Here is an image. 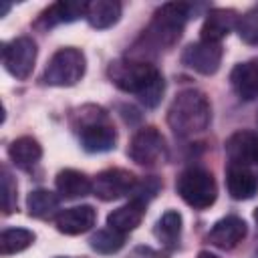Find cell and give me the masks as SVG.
<instances>
[{
	"label": "cell",
	"mask_w": 258,
	"mask_h": 258,
	"mask_svg": "<svg viewBox=\"0 0 258 258\" xmlns=\"http://www.w3.org/2000/svg\"><path fill=\"white\" fill-rule=\"evenodd\" d=\"M135 185H137V179L131 171L121 169V167H111L95 175L93 194L103 202H111V200L129 196L135 189Z\"/></svg>",
	"instance_id": "obj_9"
},
{
	"label": "cell",
	"mask_w": 258,
	"mask_h": 258,
	"mask_svg": "<svg viewBox=\"0 0 258 258\" xmlns=\"http://www.w3.org/2000/svg\"><path fill=\"white\" fill-rule=\"evenodd\" d=\"M79 137H81L83 149L89 153L111 151L117 141V133H115L113 125L107 121V115L97 107H91V113H85V109H83Z\"/></svg>",
	"instance_id": "obj_6"
},
{
	"label": "cell",
	"mask_w": 258,
	"mask_h": 258,
	"mask_svg": "<svg viewBox=\"0 0 258 258\" xmlns=\"http://www.w3.org/2000/svg\"><path fill=\"white\" fill-rule=\"evenodd\" d=\"M236 32L246 44H258V6L246 10L242 16H238Z\"/></svg>",
	"instance_id": "obj_26"
},
{
	"label": "cell",
	"mask_w": 258,
	"mask_h": 258,
	"mask_svg": "<svg viewBox=\"0 0 258 258\" xmlns=\"http://www.w3.org/2000/svg\"><path fill=\"white\" fill-rule=\"evenodd\" d=\"M155 238L165 244V246H173L181 234V216L175 210H167L155 224Z\"/></svg>",
	"instance_id": "obj_24"
},
{
	"label": "cell",
	"mask_w": 258,
	"mask_h": 258,
	"mask_svg": "<svg viewBox=\"0 0 258 258\" xmlns=\"http://www.w3.org/2000/svg\"><path fill=\"white\" fill-rule=\"evenodd\" d=\"M254 220H256V224H258V208L254 210Z\"/></svg>",
	"instance_id": "obj_30"
},
{
	"label": "cell",
	"mask_w": 258,
	"mask_h": 258,
	"mask_svg": "<svg viewBox=\"0 0 258 258\" xmlns=\"http://www.w3.org/2000/svg\"><path fill=\"white\" fill-rule=\"evenodd\" d=\"M212 107L208 97L198 89H185L175 95L167 109V123L179 137H189L208 129Z\"/></svg>",
	"instance_id": "obj_2"
},
{
	"label": "cell",
	"mask_w": 258,
	"mask_h": 258,
	"mask_svg": "<svg viewBox=\"0 0 258 258\" xmlns=\"http://www.w3.org/2000/svg\"><path fill=\"white\" fill-rule=\"evenodd\" d=\"M246 232H248V228L242 218L226 216L212 226V230L208 232V242L220 250H232L244 240Z\"/></svg>",
	"instance_id": "obj_12"
},
{
	"label": "cell",
	"mask_w": 258,
	"mask_h": 258,
	"mask_svg": "<svg viewBox=\"0 0 258 258\" xmlns=\"http://www.w3.org/2000/svg\"><path fill=\"white\" fill-rule=\"evenodd\" d=\"M85 10H87V2H56L40 14L38 22L44 26H54L60 22H73L79 16H85Z\"/></svg>",
	"instance_id": "obj_21"
},
{
	"label": "cell",
	"mask_w": 258,
	"mask_h": 258,
	"mask_svg": "<svg viewBox=\"0 0 258 258\" xmlns=\"http://www.w3.org/2000/svg\"><path fill=\"white\" fill-rule=\"evenodd\" d=\"M238 24V14L230 8H214L206 14L202 24V40L204 42H218L230 34Z\"/></svg>",
	"instance_id": "obj_14"
},
{
	"label": "cell",
	"mask_w": 258,
	"mask_h": 258,
	"mask_svg": "<svg viewBox=\"0 0 258 258\" xmlns=\"http://www.w3.org/2000/svg\"><path fill=\"white\" fill-rule=\"evenodd\" d=\"M143 216H145V204L139 202V200H131L129 204L113 210L107 216V226L113 228V230H117V232L127 234V232L135 230L141 224Z\"/></svg>",
	"instance_id": "obj_17"
},
{
	"label": "cell",
	"mask_w": 258,
	"mask_h": 258,
	"mask_svg": "<svg viewBox=\"0 0 258 258\" xmlns=\"http://www.w3.org/2000/svg\"><path fill=\"white\" fill-rule=\"evenodd\" d=\"M2 62L6 71L16 79H28L36 62V44L30 36H18L4 44Z\"/></svg>",
	"instance_id": "obj_8"
},
{
	"label": "cell",
	"mask_w": 258,
	"mask_h": 258,
	"mask_svg": "<svg viewBox=\"0 0 258 258\" xmlns=\"http://www.w3.org/2000/svg\"><path fill=\"white\" fill-rule=\"evenodd\" d=\"M230 83L242 101L258 99V58H250L234 67Z\"/></svg>",
	"instance_id": "obj_15"
},
{
	"label": "cell",
	"mask_w": 258,
	"mask_h": 258,
	"mask_svg": "<svg viewBox=\"0 0 258 258\" xmlns=\"http://www.w3.org/2000/svg\"><path fill=\"white\" fill-rule=\"evenodd\" d=\"M222 46L218 42H194V44H187L181 52V62L200 73V75H214L220 64H222Z\"/></svg>",
	"instance_id": "obj_10"
},
{
	"label": "cell",
	"mask_w": 258,
	"mask_h": 258,
	"mask_svg": "<svg viewBox=\"0 0 258 258\" xmlns=\"http://www.w3.org/2000/svg\"><path fill=\"white\" fill-rule=\"evenodd\" d=\"M8 155H10V159H12V163L16 167L28 169L42 157V147L34 137L24 135V137H18V139H14L10 143Z\"/></svg>",
	"instance_id": "obj_20"
},
{
	"label": "cell",
	"mask_w": 258,
	"mask_h": 258,
	"mask_svg": "<svg viewBox=\"0 0 258 258\" xmlns=\"http://www.w3.org/2000/svg\"><path fill=\"white\" fill-rule=\"evenodd\" d=\"M226 183H228V191L234 200H250L258 191L256 175L244 165L232 163L228 167V173H226Z\"/></svg>",
	"instance_id": "obj_16"
},
{
	"label": "cell",
	"mask_w": 258,
	"mask_h": 258,
	"mask_svg": "<svg viewBox=\"0 0 258 258\" xmlns=\"http://www.w3.org/2000/svg\"><path fill=\"white\" fill-rule=\"evenodd\" d=\"M175 189H177L179 198L194 210L210 208L218 196V185H216L214 175L200 167H191V169H185L183 173H179V177L175 181Z\"/></svg>",
	"instance_id": "obj_5"
},
{
	"label": "cell",
	"mask_w": 258,
	"mask_h": 258,
	"mask_svg": "<svg viewBox=\"0 0 258 258\" xmlns=\"http://www.w3.org/2000/svg\"><path fill=\"white\" fill-rule=\"evenodd\" d=\"M157 189H159V181H157L155 177H147L145 181H141V183L135 185V189H133V191H135L133 200H139V202L147 204V200L153 198V196L157 194Z\"/></svg>",
	"instance_id": "obj_28"
},
{
	"label": "cell",
	"mask_w": 258,
	"mask_h": 258,
	"mask_svg": "<svg viewBox=\"0 0 258 258\" xmlns=\"http://www.w3.org/2000/svg\"><path fill=\"white\" fill-rule=\"evenodd\" d=\"M111 81L125 93H135L145 107H157L165 83L161 73L145 60H117L109 67Z\"/></svg>",
	"instance_id": "obj_1"
},
{
	"label": "cell",
	"mask_w": 258,
	"mask_h": 258,
	"mask_svg": "<svg viewBox=\"0 0 258 258\" xmlns=\"http://www.w3.org/2000/svg\"><path fill=\"white\" fill-rule=\"evenodd\" d=\"M95 220H97L95 208L85 204V206H75V208L58 212L54 218V224H56V230L60 234L77 236V234L89 232L95 226Z\"/></svg>",
	"instance_id": "obj_13"
},
{
	"label": "cell",
	"mask_w": 258,
	"mask_h": 258,
	"mask_svg": "<svg viewBox=\"0 0 258 258\" xmlns=\"http://www.w3.org/2000/svg\"><path fill=\"white\" fill-rule=\"evenodd\" d=\"M256 119H258V117H256Z\"/></svg>",
	"instance_id": "obj_32"
},
{
	"label": "cell",
	"mask_w": 258,
	"mask_h": 258,
	"mask_svg": "<svg viewBox=\"0 0 258 258\" xmlns=\"http://www.w3.org/2000/svg\"><path fill=\"white\" fill-rule=\"evenodd\" d=\"M58 258H64V256H58Z\"/></svg>",
	"instance_id": "obj_31"
},
{
	"label": "cell",
	"mask_w": 258,
	"mask_h": 258,
	"mask_svg": "<svg viewBox=\"0 0 258 258\" xmlns=\"http://www.w3.org/2000/svg\"><path fill=\"white\" fill-rule=\"evenodd\" d=\"M91 248L99 254H113L117 250L123 248L125 244V234L123 232H117L113 228H103V230H97L91 240H89Z\"/></svg>",
	"instance_id": "obj_25"
},
{
	"label": "cell",
	"mask_w": 258,
	"mask_h": 258,
	"mask_svg": "<svg viewBox=\"0 0 258 258\" xmlns=\"http://www.w3.org/2000/svg\"><path fill=\"white\" fill-rule=\"evenodd\" d=\"M127 155L137 163V165H157L167 157V145L163 135L155 127H143L139 129L127 149Z\"/></svg>",
	"instance_id": "obj_7"
},
{
	"label": "cell",
	"mask_w": 258,
	"mask_h": 258,
	"mask_svg": "<svg viewBox=\"0 0 258 258\" xmlns=\"http://www.w3.org/2000/svg\"><path fill=\"white\" fill-rule=\"evenodd\" d=\"M26 208L34 218H48L58 210V196L48 189H32L26 198Z\"/></svg>",
	"instance_id": "obj_22"
},
{
	"label": "cell",
	"mask_w": 258,
	"mask_h": 258,
	"mask_svg": "<svg viewBox=\"0 0 258 258\" xmlns=\"http://www.w3.org/2000/svg\"><path fill=\"white\" fill-rule=\"evenodd\" d=\"M2 210L4 214H12L16 210V181L6 169H2Z\"/></svg>",
	"instance_id": "obj_27"
},
{
	"label": "cell",
	"mask_w": 258,
	"mask_h": 258,
	"mask_svg": "<svg viewBox=\"0 0 258 258\" xmlns=\"http://www.w3.org/2000/svg\"><path fill=\"white\" fill-rule=\"evenodd\" d=\"M226 155L234 165H254L258 163V133L236 131L226 139Z\"/></svg>",
	"instance_id": "obj_11"
},
{
	"label": "cell",
	"mask_w": 258,
	"mask_h": 258,
	"mask_svg": "<svg viewBox=\"0 0 258 258\" xmlns=\"http://www.w3.org/2000/svg\"><path fill=\"white\" fill-rule=\"evenodd\" d=\"M187 12H189V6L183 2H167L161 8H157L149 28L145 30L147 40L155 48L173 46L181 36V30L187 20Z\"/></svg>",
	"instance_id": "obj_3"
},
{
	"label": "cell",
	"mask_w": 258,
	"mask_h": 258,
	"mask_svg": "<svg viewBox=\"0 0 258 258\" xmlns=\"http://www.w3.org/2000/svg\"><path fill=\"white\" fill-rule=\"evenodd\" d=\"M85 69H87L85 54L75 46H64L50 56L42 81L52 87H73L83 79Z\"/></svg>",
	"instance_id": "obj_4"
},
{
	"label": "cell",
	"mask_w": 258,
	"mask_h": 258,
	"mask_svg": "<svg viewBox=\"0 0 258 258\" xmlns=\"http://www.w3.org/2000/svg\"><path fill=\"white\" fill-rule=\"evenodd\" d=\"M85 18L97 30L109 28L121 18V4L117 0H93V2H87Z\"/></svg>",
	"instance_id": "obj_18"
},
{
	"label": "cell",
	"mask_w": 258,
	"mask_h": 258,
	"mask_svg": "<svg viewBox=\"0 0 258 258\" xmlns=\"http://www.w3.org/2000/svg\"><path fill=\"white\" fill-rule=\"evenodd\" d=\"M198 258H218V256L212 254V252H208V250H202V252L198 254Z\"/></svg>",
	"instance_id": "obj_29"
},
{
	"label": "cell",
	"mask_w": 258,
	"mask_h": 258,
	"mask_svg": "<svg viewBox=\"0 0 258 258\" xmlns=\"http://www.w3.org/2000/svg\"><path fill=\"white\" fill-rule=\"evenodd\" d=\"M56 191L62 198H71V200L83 198L93 194V181L77 169H62L56 175Z\"/></svg>",
	"instance_id": "obj_19"
},
{
	"label": "cell",
	"mask_w": 258,
	"mask_h": 258,
	"mask_svg": "<svg viewBox=\"0 0 258 258\" xmlns=\"http://www.w3.org/2000/svg\"><path fill=\"white\" fill-rule=\"evenodd\" d=\"M32 242H34V232L26 228H8L0 234V254L10 256L16 252H22Z\"/></svg>",
	"instance_id": "obj_23"
}]
</instances>
